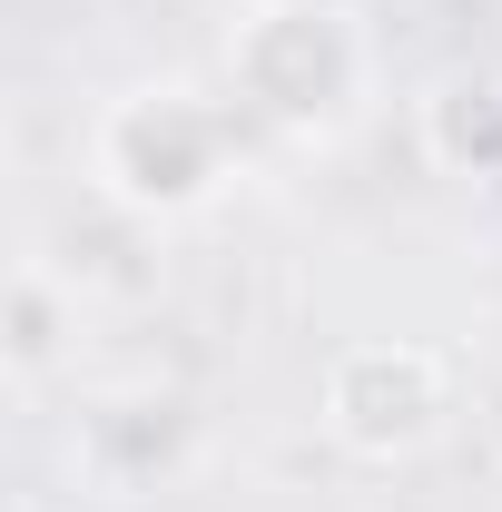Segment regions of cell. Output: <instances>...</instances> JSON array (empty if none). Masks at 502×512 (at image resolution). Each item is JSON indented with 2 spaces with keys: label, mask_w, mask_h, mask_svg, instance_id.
Returning <instances> with one entry per match:
<instances>
[{
  "label": "cell",
  "mask_w": 502,
  "mask_h": 512,
  "mask_svg": "<svg viewBox=\"0 0 502 512\" xmlns=\"http://www.w3.org/2000/svg\"><path fill=\"white\" fill-rule=\"evenodd\" d=\"M69 335H79V286H69L50 256H20V276H10V335H0L10 384H40L69 355Z\"/></svg>",
  "instance_id": "4"
},
{
  "label": "cell",
  "mask_w": 502,
  "mask_h": 512,
  "mask_svg": "<svg viewBox=\"0 0 502 512\" xmlns=\"http://www.w3.org/2000/svg\"><path fill=\"white\" fill-rule=\"evenodd\" d=\"M453 424V375L434 345H345L325 365V434L365 463H404Z\"/></svg>",
  "instance_id": "3"
},
{
  "label": "cell",
  "mask_w": 502,
  "mask_h": 512,
  "mask_svg": "<svg viewBox=\"0 0 502 512\" xmlns=\"http://www.w3.org/2000/svg\"><path fill=\"white\" fill-rule=\"evenodd\" d=\"M89 168H99V197H119L138 217H188L207 197L227 188V168H237V109L227 99H207V89H128L99 109L89 128Z\"/></svg>",
  "instance_id": "1"
},
{
  "label": "cell",
  "mask_w": 502,
  "mask_h": 512,
  "mask_svg": "<svg viewBox=\"0 0 502 512\" xmlns=\"http://www.w3.org/2000/svg\"><path fill=\"white\" fill-rule=\"evenodd\" d=\"M227 69H237L247 109H266L286 128H325L345 119V99L365 79V40L335 0H256L227 40Z\"/></svg>",
  "instance_id": "2"
},
{
  "label": "cell",
  "mask_w": 502,
  "mask_h": 512,
  "mask_svg": "<svg viewBox=\"0 0 502 512\" xmlns=\"http://www.w3.org/2000/svg\"><path fill=\"white\" fill-rule=\"evenodd\" d=\"M493 453H502V404H493Z\"/></svg>",
  "instance_id": "6"
},
{
  "label": "cell",
  "mask_w": 502,
  "mask_h": 512,
  "mask_svg": "<svg viewBox=\"0 0 502 512\" xmlns=\"http://www.w3.org/2000/svg\"><path fill=\"white\" fill-rule=\"evenodd\" d=\"M10 512H40V503H30V493H20V503H10Z\"/></svg>",
  "instance_id": "7"
},
{
  "label": "cell",
  "mask_w": 502,
  "mask_h": 512,
  "mask_svg": "<svg viewBox=\"0 0 502 512\" xmlns=\"http://www.w3.org/2000/svg\"><path fill=\"white\" fill-rule=\"evenodd\" d=\"M424 148H434V168H453V178H493L502 168V79L453 69L434 99H424Z\"/></svg>",
  "instance_id": "5"
}]
</instances>
